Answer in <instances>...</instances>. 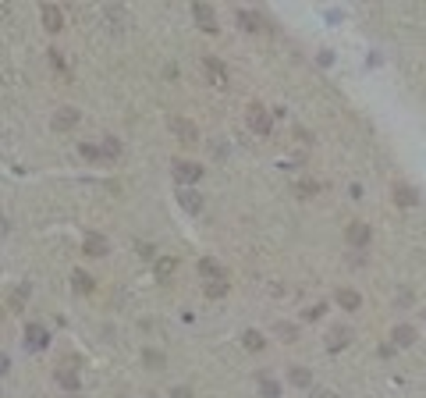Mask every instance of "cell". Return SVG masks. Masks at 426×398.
<instances>
[{
    "label": "cell",
    "instance_id": "6da1fadb",
    "mask_svg": "<svg viewBox=\"0 0 426 398\" xmlns=\"http://www.w3.org/2000/svg\"><path fill=\"white\" fill-rule=\"evenodd\" d=\"M245 121H249V129H252L256 135H270V129H273V118H270V111L263 107V103H252L249 114H245Z\"/></svg>",
    "mask_w": 426,
    "mask_h": 398
},
{
    "label": "cell",
    "instance_id": "7a4b0ae2",
    "mask_svg": "<svg viewBox=\"0 0 426 398\" xmlns=\"http://www.w3.org/2000/svg\"><path fill=\"white\" fill-rule=\"evenodd\" d=\"M175 178H178L181 188H185V185H192V181H199V178H203V167H199V164H192V160H175Z\"/></svg>",
    "mask_w": 426,
    "mask_h": 398
},
{
    "label": "cell",
    "instance_id": "3957f363",
    "mask_svg": "<svg viewBox=\"0 0 426 398\" xmlns=\"http://www.w3.org/2000/svg\"><path fill=\"white\" fill-rule=\"evenodd\" d=\"M47 345H50V331L43 327V324H29L25 327V349L39 352V349H47Z\"/></svg>",
    "mask_w": 426,
    "mask_h": 398
},
{
    "label": "cell",
    "instance_id": "277c9868",
    "mask_svg": "<svg viewBox=\"0 0 426 398\" xmlns=\"http://www.w3.org/2000/svg\"><path fill=\"white\" fill-rule=\"evenodd\" d=\"M192 14H196V25L203 32H217V14H213L210 4H192Z\"/></svg>",
    "mask_w": 426,
    "mask_h": 398
},
{
    "label": "cell",
    "instance_id": "5b68a950",
    "mask_svg": "<svg viewBox=\"0 0 426 398\" xmlns=\"http://www.w3.org/2000/svg\"><path fill=\"white\" fill-rule=\"evenodd\" d=\"M39 18H43V25H47V32H60L64 29V14L57 4H43L39 8Z\"/></svg>",
    "mask_w": 426,
    "mask_h": 398
},
{
    "label": "cell",
    "instance_id": "8992f818",
    "mask_svg": "<svg viewBox=\"0 0 426 398\" xmlns=\"http://www.w3.org/2000/svg\"><path fill=\"white\" fill-rule=\"evenodd\" d=\"M82 249H85V256H106V253H111V242H106L103 235H96V232H89V235H85V242H82Z\"/></svg>",
    "mask_w": 426,
    "mask_h": 398
},
{
    "label": "cell",
    "instance_id": "52a82bcc",
    "mask_svg": "<svg viewBox=\"0 0 426 398\" xmlns=\"http://www.w3.org/2000/svg\"><path fill=\"white\" fill-rule=\"evenodd\" d=\"M348 342H352V327H341V324H337V327L327 331V349H330V352H341Z\"/></svg>",
    "mask_w": 426,
    "mask_h": 398
},
{
    "label": "cell",
    "instance_id": "ba28073f",
    "mask_svg": "<svg viewBox=\"0 0 426 398\" xmlns=\"http://www.w3.org/2000/svg\"><path fill=\"white\" fill-rule=\"evenodd\" d=\"M170 129H175V135H178L181 142H196V139H199L196 124H192V121H185V118H170Z\"/></svg>",
    "mask_w": 426,
    "mask_h": 398
},
{
    "label": "cell",
    "instance_id": "9c48e42d",
    "mask_svg": "<svg viewBox=\"0 0 426 398\" xmlns=\"http://www.w3.org/2000/svg\"><path fill=\"white\" fill-rule=\"evenodd\" d=\"M75 124H78V111L75 107H60L54 114V129L57 132H68V129H75Z\"/></svg>",
    "mask_w": 426,
    "mask_h": 398
},
{
    "label": "cell",
    "instance_id": "30bf717a",
    "mask_svg": "<svg viewBox=\"0 0 426 398\" xmlns=\"http://www.w3.org/2000/svg\"><path fill=\"white\" fill-rule=\"evenodd\" d=\"M345 239H348V245H355V249H362V245H366L370 242V228L366 224H348V232H345Z\"/></svg>",
    "mask_w": 426,
    "mask_h": 398
},
{
    "label": "cell",
    "instance_id": "8fae6325",
    "mask_svg": "<svg viewBox=\"0 0 426 398\" xmlns=\"http://www.w3.org/2000/svg\"><path fill=\"white\" fill-rule=\"evenodd\" d=\"M337 306L348 309V313H355V309L362 306V296H359L355 288H337Z\"/></svg>",
    "mask_w": 426,
    "mask_h": 398
},
{
    "label": "cell",
    "instance_id": "7c38bea8",
    "mask_svg": "<svg viewBox=\"0 0 426 398\" xmlns=\"http://www.w3.org/2000/svg\"><path fill=\"white\" fill-rule=\"evenodd\" d=\"M203 68H206V75L217 82V86H227V71H224V65L217 57H203Z\"/></svg>",
    "mask_w": 426,
    "mask_h": 398
},
{
    "label": "cell",
    "instance_id": "4fadbf2b",
    "mask_svg": "<svg viewBox=\"0 0 426 398\" xmlns=\"http://www.w3.org/2000/svg\"><path fill=\"white\" fill-rule=\"evenodd\" d=\"M391 342L401 345V349H405V345H416V327H412V324H398V327L391 331Z\"/></svg>",
    "mask_w": 426,
    "mask_h": 398
},
{
    "label": "cell",
    "instance_id": "5bb4252c",
    "mask_svg": "<svg viewBox=\"0 0 426 398\" xmlns=\"http://www.w3.org/2000/svg\"><path fill=\"white\" fill-rule=\"evenodd\" d=\"M238 25L249 29V32H263V29H267V22H263L256 11H238Z\"/></svg>",
    "mask_w": 426,
    "mask_h": 398
},
{
    "label": "cell",
    "instance_id": "9a60e30c",
    "mask_svg": "<svg viewBox=\"0 0 426 398\" xmlns=\"http://www.w3.org/2000/svg\"><path fill=\"white\" fill-rule=\"evenodd\" d=\"M178 203L185 206L188 214H199V210H203V199L192 192V188H178Z\"/></svg>",
    "mask_w": 426,
    "mask_h": 398
},
{
    "label": "cell",
    "instance_id": "2e32d148",
    "mask_svg": "<svg viewBox=\"0 0 426 398\" xmlns=\"http://www.w3.org/2000/svg\"><path fill=\"white\" fill-rule=\"evenodd\" d=\"M394 203H398V206H412V203H416V188L405 185V181H398V185H394Z\"/></svg>",
    "mask_w": 426,
    "mask_h": 398
},
{
    "label": "cell",
    "instance_id": "e0dca14e",
    "mask_svg": "<svg viewBox=\"0 0 426 398\" xmlns=\"http://www.w3.org/2000/svg\"><path fill=\"white\" fill-rule=\"evenodd\" d=\"M242 345L249 349V352H263L267 349V338L260 331H242Z\"/></svg>",
    "mask_w": 426,
    "mask_h": 398
},
{
    "label": "cell",
    "instance_id": "ac0fdd59",
    "mask_svg": "<svg viewBox=\"0 0 426 398\" xmlns=\"http://www.w3.org/2000/svg\"><path fill=\"white\" fill-rule=\"evenodd\" d=\"M57 384H60L64 391H75V388H78V373L68 370V366H60V370H57Z\"/></svg>",
    "mask_w": 426,
    "mask_h": 398
},
{
    "label": "cell",
    "instance_id": "d6986e66",
    "mask_svg": "<svg viewBox=\"0 0 426 398\" xmlns=\"http://www.w3.org/2000/svg\"><path fill=\"white\" fill-rule=\"evenodd\" d=\"M206 299H224L227 296V278H217V281H206Z\"/></svg>",
    "mask_w": 426,
    "mask_h": 398
},
{
    "label": "cell",
    "instance_id": "ffe728a7",
    "mask_svg": "<svg viewBox=\"0 0 426 398\" xmlns=\"http://www.w3.org/2000/svg\"><path fill=\"white\" fill-rule=\"evenodd\" d=\"M71 285H75L78 291H93V288H96V281L85 274V270H71Z\"/></svg>",
    "mask_w": 426,
    "mask_h": 398
},
{
    "label": "cell",
    "instance_id": "44dd1931",
    "mask_svg": "<svg viewBox=\"0 0 426 398\" xmlns=\"http://www.w3.org/2000/svg\"><path fill=\"white\" fill-rule=\"evenodd\" d=\"M288 381H291L295 388H306V384L313 381V373H309L306 366H291V373H288Z\"/></svg>",
    "mask_w": 426,
    "mask_h": 398
},
{
    "label": "cell",
    "instance_id": "7402d4cb",
    "mask_svg": "<svg viewBox=\"0 0 426 398\" xmlns=\"http://www.w3.org/2000/svg\"><path fill=\"white\" fill-rule=\"evenodd\" d=\"M199 274H203L206 281H217V278H224V270L213 263V260H199Z\"/></svg>",
    "mask_w": 426,
    "mask_h": 398
},
{
    "label": "cell",
    "instance_id": "603a6c76",
    "mask_svg": "<svg viewBox=\"0 0 426 398\" xmlns=\"http://www.w3.org/2000/svg\"><path fill=\"white\" fill-rule=\"evenodd\" d=\"M103 18L114 25V32H121V29H124V14H121V8H114V4H111V8H103Z\"/></svg>",
    "mask_w": 426,
    "mask_h": 398
},
{
    "label": "cell",
    "instance_id": "cb8c5ba5",
    "mask_svg": "<svg viewBox=\"0 0 426 398\" xmlns=\"http://www.w3.org/2000/svg\"><path fill=\"white\" fill-rule=\"evenodd\" d=\"M316 192H320V185H316V181H309V178L295 181V196H316Z\"/></svg>",
    "mask_w": 426,
    "mask_h": 398
},
{
    "label": "cell",
    "instance_id": "d4e9b609",
    "mask_svg": "<svg viewBox=\"0 0 426 398\" xmlns=\"http://www.w3.org/2000/svg\"><path fill=\"white\" fill-rule=\"evenodd\" d=\"M78 150H82L85 160H100V157H103V146H93V142H82Z\"/></svg>",
    "mask_w": 426,
    "mask_h": 398
},
{
    "label": "cell",
    "instance_id": "484cf974",
    "mask_svg": "<svg viewBox=\"0 0 426 398\" xmlns=\"http://www.w3.org/2000/svg\"><path fill=\"white\" fill-rule=\"evenodd\" d=\"M103 157L117 160V157H121V142H117V139H103Z\"/></svg>",
    "mask_w": 426,
    "mask_h": 398
},
{
    "label": "cell",
    "instance_id": "4316f807",
    "mask_svg": "<svg viewBox=\"0 0 426 398\" xmlns=\"http://www.w3.org/2000/svg\"><path fill=\"white\" fill-rule=\"evenodd\" d=\"M142 360H146V366H164V355L153 352V349H146V352H142Z\"/></svg>",
    "mask_w": 426,
    "mask_h": 398
},
{
    "label": "cell",
    "instance_id": "83f0119b",
    "mask_svg": "<svg viewBox=\"0 0 426 398\" xmlns=\"http://www.w3.org/2000/svg\"><path fill=\"white\" fill-rule=\"evenodd\" d=\"M170 270H175V260H170V256H164V260L157 263V274H160V278H167Z\"/></svg>",
    "mask_w": 426,
    "mask_h": 398
},
{
    "label": "cell",
    "instance_id": "f1b7e54d",
    "mask_svg": "<svg viewBox=\"0 0 426 398\" xmlns=\"http://www.w3.org/2000/svg\"><path fill=\"white\" fill-rule=\"evenodd\" d=\"M25 296H29V288L21 285V288H18V296H11V309H21V302H25Z\"/></svg>",
    "mask_w": 426,
    "mask_h": 398
},
{
    "label": "cell",
    "instance_id": "f546056e",
    "mask_svg": "<svg viewBox=\"0 0 426 398\" xmlns=\"http://www.w3.org/2000/svg\"><path fill=\"white\" fill-rule=\"evenodd\" d=\"M260 388H263V395H270V398H277V384L270 381V377H260Z\"/></svg>",
    "mask_w": 426,
    "mask_h": 398
},
{
    "label": "cell",
    "instance_id": "4dcf8cb0",
    "mask_svg": "<svg viewBox=\"0 0 426 398\" xmlns=\"http://www.w3.org/2000/svg\"><path fill=\"white\" fill-rule=\"evenodd\" d=\"M309 398H337V391H330V388H313Z\"/></svg>",
    "mask_w": 426,
    "mask_h": 398
},
{
    "label": "cell",
    "instance_id": "1f68e13d",
    "mask_svg": "<svg viewBox=\"0 0 426 398\" xmlns=\"http://www.w3.org/2000/svg\"><path fill=\"white\" fill-rule=\"evenodd\" d=\"M170 398H192V395H188V388H175V391H170Z\"/></svg>",
    "mask_w": 426,
    "mask_h": 398
}]
</instances>
